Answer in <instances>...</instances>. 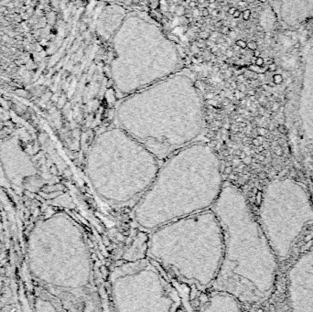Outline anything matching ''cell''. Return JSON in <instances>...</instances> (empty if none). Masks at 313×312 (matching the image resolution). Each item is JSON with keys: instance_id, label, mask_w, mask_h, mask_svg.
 Wrapping results in <instances>:
<instances>
[{"instance_id": "8992f818", "label": "cell", "mask_w": 313, "mask_h": 312, "mask_svg": "<svg viewBox=\"0 0 313 312\" xmlns=\"http://www.w3.org/2000/svg\"><path fill=\"white\" fill-rule=\"evenodd\" d=\"M257 221L279 262L287 259L306 225L313 222V204L305 187L278 178L264 189Z\"/></svg>"}, {"instance_id": "6da1fadb", "label": "cell", "mask_w": 313, "mask_h": 312, "mask_svg": "<svg viewBox=\"0 0 313 312\" xmlns=\"http://www.w3.org/2000/svg\"><path fill=\"white\" fill-rule=\"evenodd\" d=\"M211 209L224 235L223 259L211 288L233 294L243 305L266 302L274 292L279 261L245 194L225 185Z\"/></svg>"}, {"instance_id": "52a82bcc", "label": "cell", "mask_w": 313, "mask_h": 312, "mask_svg": "<svg viewBox=\"0 0 313 312\" xmlns=\"http://www.w3.org/2000/svg\"><path fill=\"white\" fill-rule=\"evenodd\" d=\"M116 311L175 310L177 298L151 259H136L115 267L109 278Z\"/></svg>"}, {"instance_id": "f546056e", "label": "cell", "mask_w": 313, "mask_h": 312, "mask_svg": "<svg viewBox=\"0 0 313 312\" xmlns=\"http://www.w3.org/2000/svg\"><path fill=\"white\" fill-rule=\"evenodd\" d=\"M207 1H208V3H209V4H212V3H215V1H216V0H207Z\"/></svg>"}, {"instance_id": "5b68a950", "label": "cell", "mask_w": 313, "mask_h": 312, "mask_svg": "<svg viewBox=\"0 0 313 312\" xmlns=\"http://www.w3.org/2000/svg\"><path fill=\"white\" fill-rule=\"evenodd\" d=\"M117 122L162 161L195 142L203 129V114L194 103H141L121 108Z\"/></svg>"}, {"instance_id": "9a60e30c", "label": "cell", "mask_w": 313, "mask_h": 312, "mask_svg": "<svg viewBox=\"0 0 313 312\" xmlns=\"http://www.w3.org/2000/svg\"><path fill=\"white\" fill-rule=\"evenodd\" d=\"M247 48H248L250 50H256V49H257V43L256 41H254V40L249 41V42L247 43Z\"/></svg>"}, {"instance_id": "5bb4252c", "label": "cell", "mask_w": 313, "mask_h": 312, "mask_svg": "<svg viewBox=\"0 0 313 312\" xmlns=\"http://www.w3.org/2000/svg\"><path fill=\"white\" fill-rule=\"evenodd\" d=\"M235 44H236L240 49H246V48H247V42H246V41L243 40V39H238V40H236Z\"/></svg>"}, {"instance_id": "2e32d148", "label": "cell", "mask_w": 313, "mask_h": 312, "mask_svg": "<svg viewBox=\"0 0 313 312\" xmlns=\"http://www.w3.org/2000/svg\"><path fill=\"white\" fill-rule=\"evenodd\" d=\"M199 36H200V38H202V39H204V40H206V39H208V38H209V37H210V34L208 33V31L202 30V31H201V32H200Z\"/></svg>"}, {"instance_id": "603a6c76", "label": "cell", "mask_w": 313, "mask_h": 312, "mask_svg": "<svg viewBox=\"0 0 313 312\" xmlns=\"http://www.w3.org/2000/svg\"><path fill=\"white\" fill-rule=\"evenodd\" d=\"M209 15H210V13H209V11H208L207 7H205V8H202V16H204V17H207Z\"/></svg>"}, {"instance_id": "4316f807", "label": "cell", "mask_w": 313, "mask_h": 312, "mask_svg": "<svg viewBox=\"0 0 313 312\" xmlns=\"http://www.w3.org/2000/svg\"><path fill=\"white\" fill-rule=\"evenodd\" d=\"M86 29H87V25H86V23H82V26H81L80 30H81V31H85Z\"/></svg>"}, {"instance_id": "3957f363", "label": "cell", "mask_w": 313, "mask_h": 312, "mask_svg": "<svg viewBox=\"0 0 313 312\" xmlns=\"http://www.w3.org/2000/svg\"><path fill=\"white\" fill-rule=\"evenodd\" d=\"M146 253L183 281L211 288L224 253L220 222L212 209L170 222L152 231Z\"/></svg>"}, {"instance_id": "7a4b0ae2", "label": "cell", "mask_w": 313, "mask_h": 312, "mask_svg": "<svg viewBox=\"0 0 313 312\" xmlns=\"http://www.w3.org/2000/svg\"><path fill=\"white\" fill-rule=\"evenodd\" d=\"M223 187L219 157L210 146L194 142L159 166L149 188L136 201L135 222L142 229L153 231L209 210Z\"/></svg>"}, {"instance_id": "8fae6325", "label": "cell", "mask_w": 313, "mask_h": 312, "mask_svg": "<svg viewBox=\"0 0 313 312\" xmlns=\"http://www.w3.org/2000/svg\"><path fill=\"white\" fill-rule=\"evenodd\" d=\"M248 69L250 70V71H254V72H256V73H257V74H261L263 71H264V69L262 68V66H257V65H250L249 67H248Z\"/></svg>"}, {"instance_id": "e0dca14e", "label": "cell", "mask_w": 313, "mask_h": 312, "mask_svg": "<svg viewBox=\"0 0 313 312\" xmlns=\"http://www.w3.org/2000/svg\"><path fill=\"white\" fill-rule=\"evenodd\" d=\"M265 64V60L262 57H257L256 58V65L257 66H263Z\"/></svg>"}, {"instance_id": "ac0fdd59", "label": "cell", "mask_w": 313, "mask_h": 312, "mask_svg": "<svg viewBox=\"0 0 313 312\" xmlns=\"http://www.w3.org/2000/svg\"><path fill=\"white\" fill-rule=\"evenodd\" d=\"M191 14H192V16H199L202 15V11H200V8L194 7L191 11Z\"/></svg>"}, {"instance_id": "cb8c5ba5", "label": "cell", "mask_w": 313, "mask_h": 312, "mask_svg": "<svg viewBox=\"0 0 313 312\" xmlns=\"http://www.w3.org/2000/svg\"><path fill=\"white\" fill-rule=\"evenodd\" d=\"M228 35H229L230 38H232V39H234V38H236V32H235V30H230V32H229Z\"/></svg>"}, {"instance_id": "f1b7e54d", "label": "cell", "mask_w": 313, "mask_h": 312, "mask_svg": "<svg viewBox=\"0 0 313 312\" xmlns=\"http://www.w3.org/2000/svg\"><path fill=\"white\" fill-rule=\"evenodd\" d=\"M255 52H254V56L257 58V57H259L260 56V51L259 50H257V49H256V50H254Z\"/></svg>"}, {"instance_id": "4fadbf2b", "label": "cell", "mask_w": 313, "mask_h": 312, "mask_svg": "<svg viewBox=\"0 0 313 312\" xmlns=\"http://www.w3.org/2000/svg\"><path fill=\"white\" fill-rule=\"evenodd\" d=\"M244 20H249L251 17V10L250 9H245L242 13Z\"/></svg>"}, {"instance_id": "30bf717a", "label": "cell", "mask_w": 313, "mask_h": 312, "mask_svg": "<svg viewBox=\"0 0 313 312\" xmlns=\"http://www.w3.org/2000/svg\"><path fill=\"white\" fill-rule=\"evenodd\" d=\"M175 14L178 15L179 16H182L186 14V9L182 5H177L176 6V10H175Z\"/></svg>"}, {"instance_id": "9c48e42d", "label": "cell", "mask_w": 313, "mask_h": 312, "mask_svg": "<svg viewBox=\"0 0 313 312\" xmlns=\"http://www.w3.org/2000/svg\"><path fill=\"white\" fill-rule=\"evenodd\" d=\"M203 311H240L243 310V303L233 294L213 289L208 295L202 309Z\"/></svg>"}, {"instance_id": "7402d4cb", "label": "cell", "mask_w": 313, "mask_h": 312, "mask_svg": "<svg viewBox=\"0 0 313 312\" xmlns=\"http://www.w3.org/2000/svg\"><path fill=\"white\" fill-rule=\"evenodd\" d=\"M246 78V77L244 74H239V75H237V81H238L239 82H241V83H244Z\"/></svg>"}, {"instance_id": "d4e9b609", "label": "cell", "mask_w": 313, "mask_h": 312, "mask_svg": "<svg viewBox=\"0 0 313 312\" xmlns=\"http://www.w3.org/2000/svg\"><path fill=\"white\" fill-rule=\"evenodd\" d=\"M235 18H238L240 16H241V12H240V10H238V9H236L235 11V13L232 15Z\"/></svg>"}, {"instance_id": "277c9868", "label": "cell", "mask_w": 313, "mask_h": 312, "mask_svg": "<svg viewBox=\"0 0 313 312\" xmlns=\"http://www.w3.org/2000/svg\"><path fill=\"white\" fill-rule=\"evenodd\" d=\"M159 160L121 128L101 133L86 157V172L98 195L121 205L138 201L159 169Z\"/></svg>"}, {"instance_id": "d6986e66", "label": "cell", "mask_w": 313, "mask_h": 312, "mask_svg": "<svg viewBox=\"0 0 313 312\" xmlns=\"http://www.w3.org/2000/svg\"><path fill=\"white\" fill-rule=\"evenodd\" d=\"M268 71H277V69H278V66H277V64H276V63H274V62H271L270 64H268Z\"/></svg>"}, {"instance_id": "484cf974", "label": "cell", "mask_w": 313, "mask_h": 312, "mask_svg": "<svg viewBox=\"0 0 313 312\" xmlns=\"http://www.w3.org/2000/svg\"><path fill=\"white\" fill-rule=\"evenodd\" d=\"M197 5H198V4H197L195 1H193V0H192V1H191V2H190V4H189V6H190V7H191V8H194V7H196Z\"/></svg>"}, {"instance_id": "d6a6232c", "label": "cell", "mask_w": 313, "mask_h": 312, "mask_svg": "<svg viewBox=\"0 0 313 312\" xmlns=\"http://www.w3.org/2000/svg\"><path fill=\"white\" fill-rule=\"evenodd\" d=\"M299 45H300V43H297V44H296V46H295V48H298V47H299Z\"/></svg>"}, {"instance_id": "ba28073f", "label": "cell", "mask_w": 313, "mask_h": 312, "mask_svg": "<svg viewBox=\"0 0 313 312\" xmlns=\"http://www.w3.org/2000/svg\"><path fill=\"white\" fill-rule=\"evenodd\" d=\"M287 292L290 310L313 311V245L291 266Z\"/></svg>"}, {"instance_id": "ffe728a7", "label": "cell", "mask_w": 313, "mask_h": 312, "mask_svg": "<svg viewBox=\"0 0 313 312\" xmlns=\"http://www.w3.org/2000/svg\"><path fill=\"white\" fill-rule=\"evenodd\" d=\"M221 32H222V34H224V35H228L229 32H230V27H229L228 26H224V27H222Z\"/></svg>"}, {"instance_id": "4dcf8cb0", "label": "cell", "mask_w": 313, "mask_h": 312, "mask_svg": "<svg viewBox=\"0 0 313 312\" xmlns=\"http://www.w3.org/2000/svg\"><path fill=\"white\" fill-rule=\"evenodd\" d=\"M257 1H259L260 3H266L267 2V0H257Z\"/></svg>"}, {"instance_id": "1f68e13d", "label": "cell", "mask_w": 313, "mask_h": 312, "mask_svg": "<svg viewBox=\"0 0 313 312\" xmlns=\"http://www.w3.org/2000/svg\"><path fill=\"white\" fill-rule=\"evenodd\" d=\"M249 93H250V94H254V93H255V92H254V91H250V92H249Z\"/></svg>"}, {"instance_id": "83f0119b", "label": "cell", "mask_w": 313, "mask_h": 312, "mask_svg": "<svg viewBox=\"0 0 313 312\" xmlns=\"http://www.w3.org/2000/svg\"><path fill=\"white\" fill-rule=\"evenodd\" d=\"M236 9H237V8H235V7H230V8L228 9V14H230V15H233Z\"/></svg>"}, {"instance_id": "44dd1931", "label": "cell", "mask_w": 313, "mask_h": 312, "mask_svg": "<svg viewBox=\"0 0 313 312\" xmlns=\"http://www.w3.org/2000/svg\"><path fill=\"white\" fill-rule=\"evenodd\" d=\"M224 53H225V56L227 58H233V56H234V50L230 49H227Z\"/></svg>"}, {"instance_id": "7c38bea8", "label": "cell", "mask_w": 313, "mask_h": 312, "mask_svg": "<svg viewBox=\"0 0 313 312\" xmlns=\"http://www.w3.org/2000/svg\"><path fill=\"white\" fill-rule=\"evenodd\" d=\"M283 76L281 75V74H279V73H278V74H275L274 76H273V82H274V83L275 84H281L282 82H283Z\"/></svg>"}]
</instances>
